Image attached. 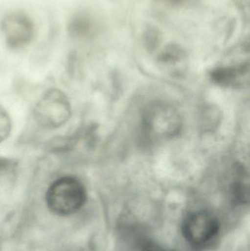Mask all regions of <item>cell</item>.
<instances>
[{"label":"cell","instance_id":"obj_1","mask_svg":"<svg viewBox=\"0 0 250 251\" xmlns=\"http://www.w3.org/2000/svg\"><path fill=\"white\" fill-rule=\"evenodd\" d=\"M47 207L54 215L70 216L82 209L87 200V190L79 178L70 174L53 180L45 192Z\"/></svg>","mask_w":250,"mask_h":251},{"label":"cell","instance_id":"obj_2","mask_svg":"<svg viewBox=\"0 0 250 251\" xmlns=\"http://www.w3.org/2000/svg\"><path fill=\"white\" fill-rule=\"evenodd\" d=\"M32 113L35 124L40 128L54 131L67 125L71 119V102L64 91L50 88L37 100Z\"/></svg>","mask_w":250,"mask_h":251},{"label":"cell","instance_id":"obj_3","mask_svg":"<svg viewBox=\"0 0 250 251\" xmlns=\"http://www.w3.org/2000/svg\"><path fill=\"white\" fill-rule=\"evenodd\" d=\"M180 126L179 115L169 106H153L144 117V133L151 141L172 137L179 131Z\"/></svg>","mask_w":250,"mask_h":251},{"label":"cell","instance_id":"obj_4","mask_svg":"<svg viewBox=\"0 0 250 251\" xmlns=\"http://www.w3.org/2000/svg\"><path fill=\"white\" fill-rule=\"evenodd\" d=\"M220 228L218 218L208 211L201 210L189 214L182 226V234L192 246H201L212 240Z\"/></svg>","mask_w":250,"mask_h":251},{"label":"cell","instance_id":"obj_5","mask_svg":"<svg viewBox=\"0 0 250 251\" xmlns=\"http://www.w3.org/2000/svg\"><path fill=\"white\" fill-rule=\"evenodd\" d=\"M0 29L4 41L12 50H23L35 36V25L31 18L22 11L10 12L1 19Z\"/></svg>","mask_w":250,"mask_h":251},{"label":"cell","instance_id":"obj_6","mask_svg":"<svg viewBox=\"0 0 250 251\" xmlns=\"http://www.w3.org/2000/svg\"><path fill=\"white\" fill-rule=\"evenodd\" d=\"M248 71L245 65L240 67L222 68L214 71L213 77L217 82L224 85H237L243 81Z\"/></svg>","mask_w":250,"mask_h":251},{"label":"cell","instance_id":"obj_7","mask_svg":"<svg viewBox=\"0 0 250 251\" xmlns=\"http://www.w3.org/2000/svg\"><path fill=\"white\" fill-rule=\"evenodd\" d=\"M93 22L86 13H78L70 19L69 30L75 36L82 37L93 32Z\"/></svg>","mask_w":250,"mask_h":251},{"label":"cell","instance_id":"obj_8","mask_svg":"<svg viewBox=\"0 0 250 251\" xmlns=\"http://www.w3.org/2000/svg\"><path fill=\"white\" fill-rule=\"evenodd\" d=\"M13 128L11 116L7 110L0 104V144L10 137Z\"/></svg>","mask_w":250,"mask_h":251},{"label":"cell","instance_id":"obj_9","mask_svg":"<svg viewBox=\"0 0 250 251\" xmlns=\"http://www.w3.org/2000/svg\"><path fill=\"white\" fill-rule=\"evenodd\" d=\"M144 41L150 48H154L158 45L161 38V32L158 28L153 25H148L144 29Z\"/></svg>","mask_w":250,"mask_h":251},{"label":"cell","instance_id":"obj_10","mask_svg":"<svg viewBox=\"0 0 250 251\" xmlns=\"http://www.w3.org/2000/svg\"><path fill=\"white\" fill-rule=\"evenodd\" d=\"M17 162L11 158L0 156V178L10 175L16 170Z\"/></svg>","mask_w":250,"mask_h":251},{"label":"cell","instance_id":"obj_11","mask_svg":"<svg viewBox=\"0 0 250 251\" xmlns=\"http://www.w3.org/2000/svg\"><path fill=\"white\" fill-rule=\"evenodd\" d=\"M136 251H170L151 240H145L141 242L136 248Z\"/></svg>","mask_w":250,"mask_h":251},{"label":"cell","instance_id":"obj_12","mask_svg":"<svg viewBox=\"0 0 250 251\" xmlns=\"http://www.w3.org/2000/svg\"><path fill=\"white\" fill-rule=\"evenodd\" d=\"M164 1H167V2L170 3V4H181V3L183 2L185 0H164Z\"/></svg>","mask_w":250,"mask_h":251}]
</instances>
